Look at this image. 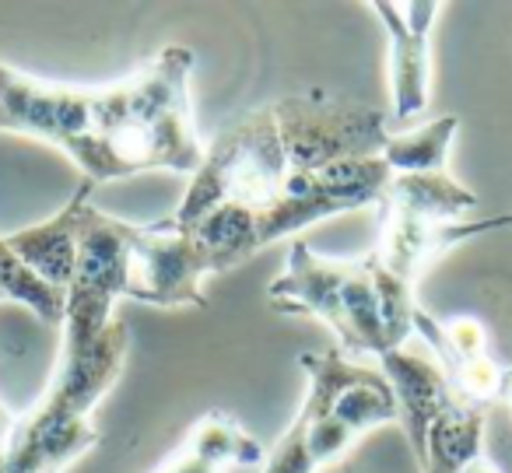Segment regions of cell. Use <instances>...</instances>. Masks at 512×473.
<instances>
[{
    "label": "cell",
    "instance_id": "obj_1",
    "mask_svg": "<svg viewBox=\"0 0 512 473\" xmlns=\"http://www.w3.org/2000/svg\"><path fill=\"white\" fill-rule=\"evenodd\" d=\"M113 305L116 298L99 288H67L57 372L0 445V473H64L102 442L95 407L116 386L130 351V326L113 316Z\"/></svg>",
    "mask_w": 512,
    "mask_h": 473
},
{
    "label": "cell",
    "instance_id": "obj_2",
    "mask_svg": "<svg viewBox=\"0 0 512 473\" xmlns=\"http://www.w3.org/2000/svg\"><path fill=\"white\" fill-rule=\"evenodd\" d=\"M193 64V50L165 46L134 74L95 88L81 183L102 186L158 169L193 176L200 169L207 144H200L190 109Z\"/></svg>",
    "mask_w": 512,
    "mask_h": 473
},
{
    "label": "cell",
    "instance_id": "obj_3",
    "mask_svg": "<svg viewBox=\"0 0 512 473\" xmlns=\"http://www.w3.org/2000/svg\"><path fill=\"white\" fill-rule=\"evenodd\" d=\"M267 302L278 312L313 316L334 333L337 351L355 361H379L393 351L369 256L330 260L313 253L309 242L292 239L285 270L267 288Z\"/></svg>",
    "mask_w": 512,
    "mask_h": 473
},
{
    "label": "cell",
    "instance_id": "obj_4",
    "mask_svg": "<svg viewBox=\"0 0 512 473\" xmlns=\"http://www.w3.org/2000/svg\"><path fill=\"white\" fill-rule=\"evenodd\" d=\"M288 158L281 144L274 106H260L239 116L228 130H221L204 148V162L190 176L183 200L172 214H165L169 228H186L211 214L214 207H249L264 211L285 193Z\"/></svg>",
    "mask_w": 512,
    "mask_h": 473
},
{
    "label": "cell",
    "instance_id": "obj_5",
    "mask_svg": "<svg viewBox=\"0 0 512 473\" xmlns=\"http://www.w3.org/2000/svg\"><path fill=\"white\" fill-rule=\"evenodd\" d=\"M299 365L309 386L295 424L316 473L341 459L362 435L383 424H397V400L379 365L355 361L337 347L306 351Z\"/></svg>",
    "mask_w": 512,
    "mask_h": 473
},
{
    "label": "cell",
    "instance_id": "obj_6",
    "mask_svg": "<svg viewBox=\"0 0 512 473\" xmlns=\"http://www.w3.org/2000/svg\"><path fill=\"white\" fill-rule=\"evenodd\" d=\"M288 158V183L323 172L344 158L383 155L390 130L386 113L365 102L337 99L327 92L285 95L271 102Z\"/></svg>",
    "mask_w": 512,
    "mask_h": 473
},
{
    "label": "cell",
    "instance_id": "obj_7",
    "mask_svg": "<svg viewBox=\"0 0 512 473\" xmlns=\"http://www.w3.org/2000/svg\"><path fill=\"white\" fill-rule=\"evenodd\" d=\"M393 179V169L383 162V155L369 158H344L323 172H313L306 179H295L285 186L278 200L264 211H256V235L260 246H274L292 235L306 232L309 225H320L337 214L362 211L369 204H379Z\"/></svg>",
    "mask_w": 512,
    "mask_h": 473
},
{
    "label": "cell",
    "instance_id": "obj_8",
    "mask_svg": "<svg viewBox=\"0 0 512 473\" xmlns=\"http://www.w3.org/2000/svg\"><path fill=\"white\" fill-rule=\"evenodd\" d=\"M95 88L43 81L0 60V134H22L60 148L74 165L92 137Z\"/></svg>",
    "mask_w": 512,
    "mask_h": 473
},
{
    "label": "cell",
    "instance_id": "obj_9",
    "mask_svg": "<svg viewBox=\"0 0 512 473\" xmlns=\"http://www.w3.org/2000/svg\"><path fill=\"white\" fill-rule=\"evenodd\" d=\"M218 274L190 228H169L158 221L134 228L127 260V288L123 298H134L158 309H186L207 305L204 281Z\"/></svg>",
    "mask_w": 512,
    "mask_h": 473
},
{
    "label": "cell",
    "instance_id": "obj_10",
    "mask_svg": "<svg viewBox=\"0 0 512 473\" xmlns=\"http://www.w3.org/2000/svg\"><path fill=\"white\" fill-rule=\"evenodd\" d=\"M376 18L386 29L390 43V95L393 116L414 120L428 109L432 92V32L442 15V4L435 0H414V4H390L376 0L372 4Z\"/></svg>",
    "mask_w": 512,
    "mask_h": 473
},
{
    "label": "cell",
    "instance_id": "obj_11",
    "mask_svg": "<svg viewBox=\"0 0 512 473\" xmlns=\"http://www.w3.org/2000/svg\"><path fill=\"white\" fill-rule=\"evenodd\" d=\"M376 365L386 375L393 400H397V424L404 428L411 452L418 456L425 445L428 424L456 400L453 386H449L446 372L435 365L432 354L414 351V347H397V351L383 354Z\"/></svg>",
    "mask_w": 512,
    "mask_h": 473
},
{
    "label": "cell",
    "instance_id": "obj_12",
    "mask_svg": "<svg viewBox=\"0 0 512 473\" xmlns=\"http://www.w3.org/2000/svg\"><path fill=\"white\" fill-rule=\"evenodd\" d=\"M267 449L242 428L235 417L211 410L179 442V449L158 466L155 473H235V470H260Z\"/></svg>",
    "mask_w": 512,
    "mask_h": 473
},
{
    "label": "cell",
    "instance_id": "obj_13",
    "mask_svg": "<svg viewBox=\"0 0 512 473\" xmlns=\"http://www.w3.org/2000/svg\"><path fill=\"white\" fill-rule=\"evenodd\" d=\"M92 190L95 186L81 183L60 214L39 221L32 228H22V232L4 235L8 246L25 260V267H32L50 288L64 291V295L71 288L74 263H78L81 218H85V207L92 204Z\"/></svg>",
    "mask_w": 512,
    "mask_h": 473
},
{
    "label": "cell",
    "instance_id": "obj_14",
    "mask_svg": "<svg viewBox=\"0 0 512 473\" xmlns=\"http://www.w3.org/2000/svg\"><path fill=\"white\" fill-rule=\"evenodd\" d=\"M379 207L383 214H400L425 225H456L463 214L474 211L477 197L449 172H414V176H393Z\"/></svg>",
    "mask_w": 512,
    "mask_h": 473
},
{
    "label": "cell",
    "instance_id": "obj_15",
    "mask_svg": "<svg viewBox=\"0 0 512 473\" xmlns=\"http://www.w3.org/2000/svg\"><path fill=\"white\" fill-rule=\"evenodd\" d=\"M488 410L474 403L453 400L425 431V445L414 456L418 473H463L474 459L484 456Z\"/></svg>",
    "mask_w": 512,
    "mask_h": 473
},
{
    "label": "cell",
    "instance_id": "obj_16",
    "mask_svg": "<svg viewBox=\"0 0 512 473\" xmlns=\"http://www.w3.org/2000/svg\"><path fill=\"white\" fill-rule=\"evenodd\" d=\"M460 130V116H439L404 134H390L383 148V162L393 176H414V172H446L449 148Z\"/></svg>",
    "mask_w": 512,
    "mask_h": 473
},
{
    "label": "cell",
    "instance_id": "obj_17",
    "mask_svg": "<svg viewBox=\"0 0 512 473\" xmlns=\"http://www.w3.org/2000/svg\"><path fill=\"white\" fill-rule=\"evenodd\" d=\"M0 302H18L32 309L46 326H64L67 295L43 281L0 235Z\"/></svg>",
    "mask_w": 512,
    "mask_h": 473
},
{
    "label": "cell",
    "instance_id": "obj_18",
    "mask_svg": "<svg viewBox=\"0 0 512 473\" xmlns=\"http://www.w3.org/2000/svg\"><path fill=\"white\" fill-rule=\"evenodd\" d=\"M463 473H502V470H498V463H495V459L481 456V459H474V463H470Z\"/></svg>",
    "mask_w": 512,
    "mask_h": 473
},
{
    "label": "cell",
    "instance_id": "obj_19",
    "mask_svg": "<svg viewBox=\"0 0 512 473\" xmlns=\"http://www.w3.org/2000/svg\"><path fill=\"white\" fill-rule=\"evenodd\" d=\"M11 428H15V421H11V414L4 407H0V445H4V438L11 435Z\"/></svg>",
    "mask_w": 512,
    "mask_h": 473
},
{
    "label": "cell",
    "instance_id": "obj_20",
    "mask_svg": "<svg viewBox=\"0 0 512 473\" xmlns=\"http://www.w3.org/2000/svg\"><path fill=\"white\" fill-rule=\"evenodd\" d=\"M502 403L509 407V414H512V368H509V382H505V393H502Z\"/></svg>",
    "mask_w": 512,
    "mask_h": 473
},
{
    "label": "cell",
    "instance_id": "obj_21",
    "mask_svg": "<svg viewBox=\"0 0 512 473\" xmlns=\"http://www.w3.org/2000/svg\"><path fill=\"white\" fill-rule=\"evenodd\" d=\"M498 218H502V228H509V225H512V211H509V214H498Z\"/></svg>",
    "mask_w": 512,
    "mask_h": 473
}]
</instances>
